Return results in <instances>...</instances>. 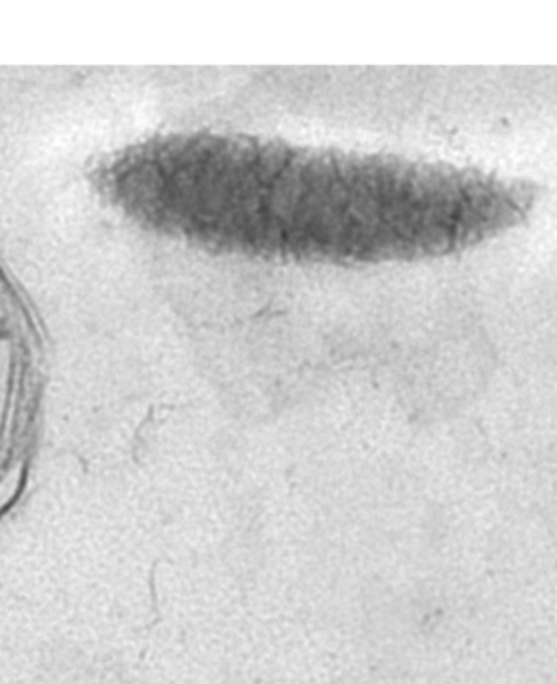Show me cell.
<instances>
[{"instance_id": "1", "label": "cell", "mask_w": 557, "mask_h": 684, "mask_svg": "<svg viewBox=\"0 0 557 684\" xmlns=\"http://www.w3.org/2000/svg\"><path fill=\"white\" fill-rule=\"evenodd\" d=\"M98 181L147 230L264 258H406L450 243L463 224L460 180L432 165L237 134L147 139Z\"/></svg>"}]
</instances>
